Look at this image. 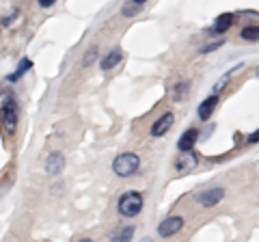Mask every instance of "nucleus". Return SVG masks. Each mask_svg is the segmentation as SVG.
Returning a JSON list of instances; mask_svg holds the SVG:
<instances>
[{
	"instance_id": "f257e3e1",
	"label": "nucleus",
	"mask_w": 259,
	"mask_h": 242,
	"mask_svg": "<svg viewBox=\"0 0 259 242\" xmlns=\"http://www.w3.org/2000/svg\"><path fill=\"white\" fill-rule=\"evenodd\" d=\"M117 210L123 219H134V216L141 214L143 210V195L136 190H130V192H123L119 197V204H117Z\"/></svg>"
},
{
	"instance_id": "f03ea898",
	"label": "nucleus",
	"mask_w": 259,
	"mask_h": 242,
	"mask_svg": "<svg viewBox=\"0 0 259 242\" xmlns=\"http://www.w3.org/2000/svg\"><path fill=\"white\" fill-rule=\"evenodd\" d=\"M0 117H3V126L5 130L9 134H15V130H18V119H20V106L18 102H15V98H5L3 102V108H0Z\"/></svg>"
},
{
	"instance_id": "7ed1b4c3",
	"label": "nucleus",
	"mask_w": 259,
	"mask_h": 242,
	"mask_svg": "<svg viewBox=\"0 0 259 242\" xmlns=\"http://www.w3.org/2000/svg\"><path fill=\"white\" fill-rule=\"evenodd\" d=\"M139 169H141V158L136 154H132V151L117 156L115 163H112V171H115L119 177H130L139 171Z\"/></svg>"
},
{
	"instance_id": "20e7f679",
	"label": "nucleus",
	"mask_w": 259,
	"mask_h": 242,
	"mask_svg": "<svg viewBox=\"0 0 259 242\" xmlns=\"http://www.w3.org/2000/svg\"><path fill=\"white\" fill-rule=\"evenodd\" d=\"M182 227H184L182 216H168V219H164L158 225V233L162 238H171V236H175V233H180Z\"/></svg>"
},
{
	"instance_id": "39448f33",
	"label": "nucleus",
	"mask_w": 259,
	"mask_h": 242,
	"mask_svg": "<svg viewBox=\"0 0 259 242\" xmlns=\"http://www.w3.org/2000/svg\"><path fill=\"white\" fill-rule=\"evenodd\" d=\"M223 197H225L223 188H209V190H203L201 195H197V204L201 208H214L216 204H221Z\"/></svg>"
},
{
	"instance_id": "423d86ee",
	"label": "nucleus",
	"mask_w": 259,
	"mask_h": 242,
	"mask_svg": "<svg viewBox=\"0 0 259 242\" xmlns=\"http://www.w3.org/2000/svg\"><path fill=\"white\" fill-rule=\"evenodd\" d=\"M173 124H175L173 112H164V115H160L151 126V136H164L173 128Z\"/></svg>"
},
{
	"instance_id": "0eeeda50",
	"label": "nucleus",
	"mask_w": 259,
	"mask_h": 242,
	"mask_svg": "<svg viewBox=\"0 0 259 242\" xmlns=\"http://www.w3.org/2000/svg\"><path fill=\"white\" fill-rule=\"evenodd\" d=\"M199 141V130L197 128H188L184 134H182V139L177 141V149L182 151V154H186V151H192V147L197 145Z\"/></svg>"
},
{
	"instance_id": "6e6552de",
	"label": "nucleus",
	"mask_w": 259,
	"mask_h": 242,
	"mask_svg": "<svg viewBox=\"0 0 259 242\" xmlns=\"http://www.w3.org/2000/svg\"><path fill=\"white\" fill-rule=\"evenodd\" d=\"M233 22H236V15H233V13H223V15H218L216 22L212 24V28H209V35H223V33H227V30L231 28Z\"/></svg>"
},
{
	"instance_id": "1a4fd4ad",
	"label": "nucleus",
	"mask_w": 259,
	"mask_h": 242,
	"mask_svg": "<svg viewBox=\"0 0 259 242\" xmlns=\"http://www.w3.org/2000/svg\"><path fill=\"white\" fill-rule=\"evenodd\" d=\"M199 165V154H194V151H186L184 156H180V160H177V165H175V169L180 173H188V171H192L194 167Z\"/></svg>"
},
{
	"instance_id": "9d476101",
	"label": "nucleus",
	"mask_w": 259,
	"mask_h": 242,
	"mask_svg": "<svg viewBox=\"0 0 259 242\" xmlns=\"http://www.w3.org/2000/svg\"><path fill=\"white\" fill-rule=\"evenodd\" d=\"M216 104H218V95H209V98H205L203 102L199 104L197 108V115L201 121H207L209 117H212V112L216 110Z\"/></svg>"
},
{
	"instance_id": "9b49d317",
	"label": "nucleus",
	"mask_w": 259,
	"mask_h": 242,
	"mask_svg": "<svg viewBox=\"0 0 259 242\" xmlns=\"http://www.w3.org/2000/svg\"><path fill=\"white\" fill-rule=\"evenodd\" d=\"M63 167H65V156L61 154V151H54V154L48 156V160H46V171L50 173V175H59L63 171Z\"/></svg>"
},
{
	"instance_id": "f8f14e48",
	"label": "nucleus",
	"mask_w": 259,
	"mask_h": 242,
	"mask_svg": "<svg viewBox=\"0 0 259 242\" xmlns=\"http://www.w3.org/2000/svg\"><path fill=\"white\" fill-rule=\"evenodd\" d=\"M121 59H123V52H121V50H112L108 56H104V59H102V69L108 71L112 67H117L121 63Z\"/></svg>"
},
{
	"instance_id": "ddd939ff",
	"label": "nucleus",
	"mask_w": 259,
	"mask_h": 242,
	"mask_svg": "<svg viewBox=\"0 0 259 242\" xmlns=\"http://www.w3.org/2000/svg\"><path fill=\"white\" fill-rule=\"evenodd\" d=\"M30 67H32V61H30V59H22V61H20V65L15 67L13 74L7 76V80H9V83H18V80H20L24 74H26V71H28Z\"/></svg>"
},
{
	"instance_id": "4468645a",
	"label": "nucleus",
	"mask_w": 259,
	"mask_h": 242,
	"mask_svg": "<svg viewBox=\"0 0 259 242\" xmlns=\"http://www.w3.org/2000/svg\"><path fill=\"white\" fill-rule=\"evenodd\" d=\"M134 236V225H125V227L117 229L115 233L110 236V242H130Z\"/></svg>"
},
{
	"instance_id": "2eb2a0df",
	"label": "nucleus",
	"mask_w": 259,
	"mask_h": 242,
	"mask_svg": "<svg viewBox=\"0 0 259 242\" xmlns=\"http://www.w3.org/2000/svg\"><path fill=\"white\" fill-rule=\"evenodd\" d=\"M236 69H240V65H238V67H233V69H229V71H227V74H225V76H223V78H221V80H218V83L214 85V95H218V93L223 91V89H225V85L229 83V78L233 76V71H236Z\"/></svg>"
},
{
	"instance_id": "dca6fc26",
	"label": "nucleus",
	"mask_w": 259,
	"mask_h": 242,
	"mask_svg": "<svg viewBox=\"0 0 259 242\" xmlns=\"http://www.w3.org/2000/svg\"><path fill=\"white\" fill-rule=\"evenodd\" d=\"M242 39H246V42H257L259 39V28L257 26H248L242 30Z\"/></svg>"
},
{
	"instance_id": "f3484780",
	"label": "nucleus",
	"mask_w": 259,
	"mask_h": 242,
	"mask_svg": "<svg viewBox=\"0 0 259 242\" xmlns=\"http://www.w3.org/2000/svg\"><path fill=\"white\" fill-rule=\"evenodd\" d=\"M97 56H100V54H97V48H89V50H87V54H84V61H82V65H84V67H91L93 63L97 61Z\"/></svg>"
},
{
	"instance_id": "a211bd4d",
	"label": "nucleus",
	"mask_w": 259,
	"mask_h": 242,
	"mask_svg": "<svg viewBox=\"0 0 259 242\" xmlns=\"http://www.w3.org/2000/svg\"><path fill=\"white\" fill-rule=\"evenodd\" d=\"M186 87H188V83H177L175 85V100H180L182 95H186V91H188Z\"/></svg>"
},
{
	"instance_id": "6ab92c4d",
	"label": "nucleus",
	"mask_w": 259,
	"mask_h": 242,
	"mask_svg": "<svg viewBox=\"0 0 259 242\" xmlns=\"http://www.w3.org/2000/svg\"><path fill=\"white\" fill-rule=\"evenodd\" d=\"M223 46V42H216V44H209V46H205L203 50H201V54H209V52H214L216 48H221Z\"/></svg>"
},
{
	"instance_id": "aec40b11",
	"label": "nucleus",
	"mask_w": 259,
	"mask_h": 242,
	"mask_svg": "<svg viewBox=\"0 0 259 242\" xmlns=\"http://www.w3.org/2000/svg\"><path fill=\"white\" fill-rule=\"evenodd\" d=\"M37 3H39V7H44V9H50L56 0H37Z\"/></svg>"
},
{
	"instance_id": "412c9836",
	"label": "nucleus",
	"mask_w": 259,
	"mask_h": 242,
	"mask_svg": "<svg viewBox=\"0 0 259 242\" xmlns=\"http://www.w3.org/2000/svg\"><path fill=\"white\" fill-rule=\"evenodd\" d=\"M136 9H139V5H136V7H123V15H134L136 13Z\"/></svg>"
},
{
	"instance_id": "4be33fe9",
	"label": "nucleus",
	"mask_w": 259,
	"mask_h": 242,
	"mask_svg": "<svg viewBox=\"0 0 259 242\" xmlns=\"http://www.w3.org/2000/svg\"><path fill=\"white\" fill-rule=\"evenodd\" d=\"M257 136H259V132H253L248 136V143H257Z\"/></svg>"
},
{
	"instance_id": "5701e85b",
	"label": "nucleus",
	"mask_w": 259,
	"mask_h": 242,
	"mask_svg": "<svg viewBox=\"0 0 259 242\" xmlns=\"http://www.w3.org/2000/svg\"><path fill=\"white\" fill-rule=\"evenodd\" d=\"M132 3H134V5H139V7H141L143 3H147V0H132Z\"/></svg>"
},
{
	"instance_id": "b1692460",
	"label": "nucleus",
	"mask_w": 259,
	"mask_h": 242,
	"mask_svg": "<svg viewBox=\"0 0 259 242\" xmlns=\"http://www.w3.org/2000/svg\"><path fill=\"white\" fill-rule=\"evenodd\" d=\"M78 242H93L91 238H82V240H78Z\"/></svg>"
}]
</instances>
